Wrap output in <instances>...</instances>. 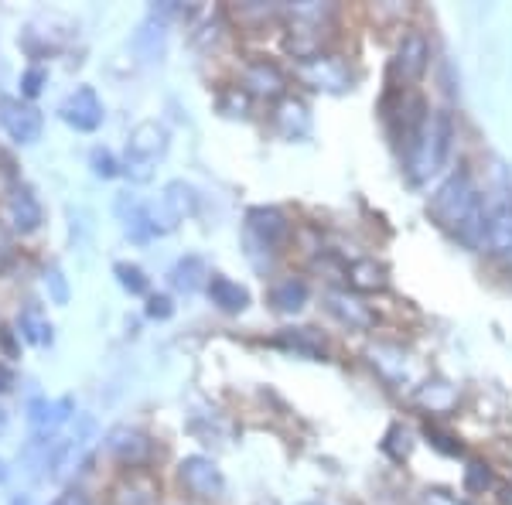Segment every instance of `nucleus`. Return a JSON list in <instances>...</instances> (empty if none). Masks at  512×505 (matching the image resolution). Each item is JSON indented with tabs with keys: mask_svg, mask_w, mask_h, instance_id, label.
Instances as JSON below:
<instances>
[{
	"mask_svg": "<svg viewBox=\"0 0 512 505\" xmlns=\"http://www.w3.org/2000/svg\"><path fill=\"white\" fill-rule=\"evenodd\" d=\"M431 219L444 233L461 239L472 250H485L489 246V236H485V198L475 188V178L465 164L434 192Z\"/></svg>",
	"mask_w": 512,
	"mask_h": 505,
	"instance_id": "f257e3e1",
	"label": "nucleus"
},
{
	"mask_svg": "<svg viewBox=\"0 0 512 505\" xmlns=\"http://www.w3.org/2000/svg\"><path fill=\"white\" fill-rule=\"evenodd\" d=\"M454 140V120L448 110H431L427 120L420 123V130L407 140V171L414 185L431 181L437 171L448 164Z\"/></svg>",
	"mask_w": 512,
	"mask_h": 505,
	"instance_id": "f03ea898",
	"label": "nucleus"
},
{
	"mask_svg": "<svg viewBox=\"0 0 512 505\" xmlns=\"http://www.w3.org/2000/svg\"><path fill=\"white\" fill-rule=\"evenodd\" d=\"M485 198V236L495 256H512V178L506 164H495Z\"/></svg>",
	"mask_w": 512,
	"mask_h": 505,
	"instance_id": "7ed1b4c3",
	"label": "nucleus"
},
{
	"mask_svg": "<svg viewBox=\"0 0 512 505\" xmlns=\"http://www.w3.org/2000/svg\"><path fill=\"white\" fill-rule=\"evenodd\" d=\"M164 151H168V130L161 123L147 120V123H137L127 137V175L134 181H147L151 178V168L161 161Z\"/></svg>",
	"mask_w": 512,
	"mask_h": 505,
	"instance_id": "20e7f679",
	"label": "nucleus"
},
{
	"mask_svg": "<svg viewBox=\"0 0 512 505\" xmlns=\"http://www.w3.org/2000/svg\"><path fill=\"white\" fill-rule=\"evenodd\" d=\"M195 209H198V195H195L192 185H185V181H171V185H164L158 202L147 205L154 236L171 233L178 222H185L188 215H195Z\"/></svg>",
	"mask_w": 512,
	"mask_h": 505,
	"instance_id": "39448f33",
	"label": "nucleus"
},
{
	"mask_svg": "<svg viewBox=\"0 0 512 505\" xmlns=\"http://www.w3.org/2000/svg\"><path fill=\"white\" fill-rule=\"evenodd\" d=\"M297 79L304 86H311L315 93H328V96H342L352 89V69L345 65L338 55H315V59L297 65Z\"/></svg>",
	"mask_w": 512,
	"mask_h": 505,
	"instance_id": "423d86ee",
	"label": "nucleus"
},
{
	"mask_svg": "<svg viewBox=\"0 0 512 505\" xmlns=\"http://www.w3.org/2000/svg\"><path fill=\"white\" fill-rule=\"evenodd\" d=\"M287 236H291V222L274 205H260V209H250V215H246V239L260 246L263 253H277V246H284Z\"/></svg>",
	"mask_w": 512,
	"mask_h": 505,
	"instance_id": "0eeeda50",
	"label": "nucleus"
},
{
	"mask_svg": "<svg viewBox=\"0 0 512 505\" xmlns=\"http://www.w3.org/2000/svg\"><path fill=\"white\" fill-rule=\"evenodd\" d=\"M178 478L195 499H219L226 492V478H222L219 465L212 458H202V454H188L178 465Z\"/></svg>",
	"mask_w": 512,
	"mask_h": 505,
	"instance_id": "6e6552de",
	"label": "nucleus"
},
{
	"mask_svg": "<svg viewBox=\"0 0 512 505\" xmlns=\"http://www.w3.org/2000/svg\"><path fill=\"white\" fill-rule=\"evenodd\" d=\"M0 127L18 144H35L41 137V113L18 96H4L0 99Z\"/></svg>",
	"mask_w": 512,
	"mask_h": 505,
	"instance_id": "1a4fd4ad",
	"label": "nucleus"
},
{
	"mask_svg": "<svg viewBox=\"0 0 512 505\" xmlns=\"http://www.w3.org/2000/svg\"><path fill=\"white\" fill-rule=\"evenodd\" d=\"M59 117L69 123V127L82 130V134H93V130L103 123V103H99L93 86H79L76 93H69L59 106Z\"/></svg>",
	"mask_w": 512,
	"mask_h": 505,
	"instance_id": "9d476101",
	"label": "nucleus"
},
{
	"mask_svg": "<svg viewBox=\"0 0 512 505\" xmlns=\"http://www.w3.org/2000/svg\"><path fill=\"white\" fill-rule=\"evenodd\" d=\"M427 62H431V45H427V38L420 35V31L403 35L400 48H396V59H393V69L400 72L403 82H417L427 72Z\"/></svg>",
	"mask_w": 512,
	"mask_h": 505,
	"instance_id": "9b49d317",
	"label": "nucleus"
},
{
	"mask_svg": "<svg viewBox=\"0 0 512 505\" xmlns=\"http://www.w3.org/2000/svg\"><path fill=\"white\" fill-rule=\"evenodd\" d=\"M325 308L328 314H332L335 321H342L345 328H352V331H369L376 325V314L369 304H362L359 297L349 294V291H332L325 297Z\"/></svg>",
	"mask_w": 512,
	"mask_h": 505,
	"instance_id": "f8f14e48",
	"label": "nucleus"
},
{
	"mask_svg": "<svg viewBox=\"0 0 512 505\" xmlns=\"http://www.w3.org/2000/svg\"><path fill=\"white\" fill-rule=\"evenodd\" d=\"M243 89L250 96H260V99H277L284 96L287 89V76L280 72L277 62H267V59H256L246 65L243 72Z\"/></svg>",
	"mask_w": 512,
	"mask_h": 505,
	"instance_id": "ddd939ff",
	"label": "nucleus"
},
{
	"mask_svg": "<svg viewBox=\"0 0 512 505\" xmlns=\"http://www.w3.org/2000/svg\"><path fill=\"white\" fill-rule=\"evenodd\" d=\"M106 447H110L123 465H130V468L144 465V461L151 458V451H154L151 437L140 434L137 427H113L110 434H106Z\"/></svg>",
	"mask_w": 512,
	"mask_h": 505,
	"instance_id": "4468645a",
	"label": "nucleus"
},
{
	"mask_svg": "<svg viewBox=\"0 0 512 505\" xmlns=\"http://www.w3.org/2000/svg\"><path fill=\"white\" fill-rule=\"evenodd\" d=\"M72 407H76V403H72L69 396H62V400H31L28 420H31V427H35L38 437H48V434H55L65 420H69Z\"/></svg>",
	"mask_w": 512,
	"mask_h": 505,
	"instance_id": "2eb2a0df",
	"label": "nucleus"
},
{
	"mask_svg": "<svg viewBox=\"0 0 512 505\" xmlns=\"http://www.w3.org/2000/svg\"><path fill=\"white\" fill-rule=\"evenodd\" d=\"M205 291H209L212 304H216L219 311H226V314H239V311L250 308V291H246L243 284H236V280L222 277V273H212Z\"/></svg>",
	"mask_w": 512,
	"mask_h": 505,
	"instance_id": "dca6fc26",
	"label": "nucleus"
},
{
	"mask_svg": "<svg viewBox=\"0 0 512 505\" xmlns=\"http://www.w3.org/2000/svg\"><path fill=\"white\" fill-rule=\"evenodd\" d=\"M164 41H168V24L164 18H147L134 35V52L140 55V62H158L164 55Z\"/></svg>",
	"mask_w": 512,
	"mask_h": 505,
	"instance_id": "f3484780",
	"label": "nucleus"
},
{
	"mask_svg": "<svg viewBox=\"0 0 512 505\" xmlns=\"http://www.w3.org/2000/svg\"><path fill=\"white\" fill-rule=\"evenodd\" d=\"M7 209H11L14 229H21V233H35L41 226V202L31 188H14L11 198H7Z\"/></svg>",
	"mask_w": 512,
	"mask_h": 505,
	"instance_id": "a211bd4d",
	"label": "nucleus"
},
{
	"mask_svg": "<svg viewBox=\"0 0 512 505\" xmlns=\"http://www.w3.org/2000/svg\"><path fill=\"white\" fill-rule=\"evenodd\" d=\"M117 212H120V222L123 229H127L130 239H137V243H144V239L154 236L151 229V215H147V205L140 202L134 195H120L117 198Z\"/></svg>",
	"mask_w": 512,
	"mask_h": 505,
	"instance_id": "6ab92c4d",
	"label": "nucleus"
},
{
	"mask_svg": "<svg viewBox=\"0 0 512 505\" xmlns=\"http://www.w3.org/2000/svg\"><path fill=\"white\" fill-rule=\"evenodd\" d=\"M277 127H280V134L291 137V140L308 137L311 134L308 106H304L301 99H284V103H280V110H277Z\"/></svg>",
	"mask_w": 512,
	"mask_h": 505,
	"instance_id": "aec40b11",
	"label": "nucleus"
},
{
	"mask_svg": "<svg viewBox=\"0 0 512 505\" xmlns=\"http://www.w3.org/2000/svg\"><path fill=\"white\" fill-rule=\"evenodd\" d=\"M171 284H175L181 294H195L202 284L209 287V270H205L202 256H181L175 267H171Z\"/></svg>",
	"mask_w": 512,
	"mask_h": 505,
	"instance_id": "412c9836",
	"label": "nucleus"
},
{
	"mask_svg": "<svg viewBox=\"0 0 512 505\" xmlns=\"http://www.w3.org/2000/svg\"><path fill=\"white\" fill-rule=\"evenodd\" d=\"M270 304H274L277 311H284V314H297L304 304H308V284H304L301 277L280 280L274 291H270Z\"/></svg>",
	"mask_w": 512,
	"mask_h": 505,
	"instance_id": "4be33fe9",
	"label": "nucleus"
},
{
	"mask_svg": "<svg viewBox=\"0 0 512 505\" xmlns=\"http://www.w3.org/2000/svg\"><path fill=\"white\" fill-rule=\"evenodd\" d=\"M18 328H21L24 342H31V345H48V342H52V325H48V318L38 311V304H28V308L21 311Z\"/></svg>",
	"mask_w": 512,
	"mask_h": 505,
	"instance_id": "5701e85b",
	"label": "nucleus"
},
{
	"mask_svg": "<svg viewBox=\"0 0 512 505\" xmlns=\"http://www.w3.org/2000/svg\"><path fill=\"white\" fill-rule=\"evenodd\" d=\"M349 284L355 291H383L386 287V267L376 260H359L349 267Z\"/></svg>",
	"mask_w": 512,
	"mask_h": 505,
	"instance_id": "b1692460",
	"label": "nucleus"
},
{
	"mask_svg": "<svg viewBox=\"0 0 512 505\" xmlns=\"http://www.w3.org/2000/svg\"><path fill=\"white\" fill-rule=\"evenodd\" d=\"M277 342L287 345V349H294V352H301V355H308V359H321V355H325V349L311 338V328H287Z\"/></svg>",
	"mask_w": 512,
	"mask_h": 505,
	"instance_id": "393cba45",
	"label": "nucleus"
},
{
	"mask_svg": "<svg viewBox=\"0 0 512 505\" xmlns=\"http://www.w3.org/2000/svg\"><path fill=\"white\" fill-rule=\"evenodd\" d=\"M417 400L424 403L427 410H451V403H454V386L451 383H444V379H434V383H427L424 389L417 393Z\"/></svg>",
	"mask_w": 512,
	"mask_h": 505,
	"instance_id": "a878e982",
	"label": "nucleus"
},
{
	"mask_svg": "<svg viewBox=\"0 0 512 505\" xmlns=\"http://www.w3.org/2000/svg\"><path fill=\"white\" fill-rule=\"evenodd\" d=\"M117 280H120L123 291L147 294V277H144V270L134 267V263H117Z\"/></svg>",
	"mask_w": 512,
	"mask_h": 505,
	"instance_id": "bb28decb",
	"label": "nucleus"
},
{
	"mask_svg": "<svg viewBox=\"0 0 512 505\" xmlns=\"http://www.w3.org/2000/svg\"><path fill=\"white\" fill-rule=\"evenodd\" d=\"M117 502L120 505H154V488L147 482H130L120 488Z\"/></svg>",
	"mask_w": 512,
	"mask_h": 505,
	"instance_id": "cd10ccee",
	"label": "nucleus"
},
{
	"mask_svg": "<svg viewBox=\"0 0 512 505\" xmlns=\"http://www.w3.org/2000/svg\"><path fill=\"white\" fill-rule=\"evenodd\" d=\"M89 164H93V175H96V178H103V181H110V178H117V175H120L117 157L106 151V147H96L93 157H89Z\"/></svg>",
	"mask_w": 512,
	"mask_h": 505,
	"instance_id": "c85d7f7f",
	"label": "nucleus"
},
{
	"mask_svg": "<svg viewBox=\"0 0 512 505\" xmlns=\"http://www.w3.org/2000/svg\"><path fill=\"white\" fill-rule=\"evenodd\" d=\"M489 485H492V471H489V465H482V461H472V465L465 468V488H468L472 495H482Z\"/></svg>",
	"mask_w": 512,
	"mask_h": 505,
	"instance_id": "c756f323",
	"label": "nucleus"
},
{
	"mask_svg": "<svg viewBox=\"0 0 512 505\" xmlns=\"http://www.w3.org/2000/svg\"><path fill=\"white\" fill-rule=\"evenodd\" d=\"M45 284H48V291H52V301L55 304H69V284H65V277H62L59 267H48Z\"/></svg>",
	"mask_w": 512,
	"mask_h": 505,
	"instance_id": "7c9ffc66",
	"label": "nucleus"
},
{
	"mask_svg": "<svg viewBox=\"0 0 512 505\" xmlns=\"http://www.w3.org/2000/svg\"><path fill=\"white\" fill-rule=\"evenodd\" d=\"M45 69H38V65H35V69H28V72H24V79H21V93L24 96H38L41 93V86H45Z\"/></svg>",
	"mask_w": 512,
	"mask_h": 505,
	"instance_id": "2f4dec72",
	"label": "nucleus"
},
{
	"mask_svg": "<svg viewBox=\"0 0 512 505\" xmlns=\"http://www.w3.org/2000/svg\"><path fill=\"white\" fill-rule=\"evenodd\" d=\"M171 314H175V304H171V297H164V294H158V297H151L147 301V318H158V321H168Z\"/></svg>",
	"mask_w": 512,
	"mask_h": 505,
	"instance_id": "473e14b6",
	"label": "nucleus"
},
{
	"mask_svg": "<svg viewBox=\"0 0 512 505\" xmlns=\"http://www.w3.org/2000/svg\"><path fill=\"white\" fill-rule=\"evenodd\" d=\"M420 505H468V502L458 499V495H451V492H444V488H427Z\"/></svg>",
	"mask_w": 512,
	"mask_h": 505,
	"instance_id": "72a5a7b5",
	"label": "nucleus"
},
{
	"mask_svg": "<svg viewBox=\"0 0 512 505\" xmlns=\"http://www.w3.org/2000/svg\"><path fill=\"white\" fill-rule=\"evenodd\" d=\"M427 441H431L437 451H444V454H461V447H454V444H448L451 437L448 434H441V430H434V427H427Z\"/></svg>",
	"mask_w": 512,
	"mask_h": 505,
	"instance_id": "f704fd0d",
	"label": "nucleus"
},
{
	"mask_svg": "<svg viewBox=\"0 0 512 505\" xmlns=\"http://www.w3.org/2000/svg\"><path fill=\"white\" fill-rule=\"evenodd\" d=\"M52 505H89V499L82 492H65V495H59Z\"/></svg>",
	"mask_w": 512,
	"mask_h": 505,
	"instance_id": "c9c22d12",
	"label": "nucleus"
},
{
	"mask_svg": "<svg viewBox=\"0 0 512 505\" xmlns=\"http://www.w3.org/2000/svg\"><path fill=\"white\" fill-rule=\"evenodd\" d=\"M14 386V376H11V369L7 366H0V393H7V389Z\"/></svg>",
	"mask_w": 512,
	"mask_h": 505,
	"instance_id": "e433bc0d",
	"label": "nucleus"
},
{
	"mask_svg": "<svg viewBox=\"0 0 512 505\" xmlns=\"http://www.w3.org/2000/svg\"><path fill=\"white\" fill-rule=\"evenodd\" d=\"M11 505H35V502H31V499H28V495H18V499H14Z\"/></svg>",
	"mask_w": 512,
	"mask_h": 505,
	"instance_id": "4c0bfd02",
	"label": "nucleus"
},
{
	"mask_svg": "<svg viewBox=\"0 0 512 505\" xmlns=\"http://www.w3.org/2000/svg\"><path fill=\"white\" fill-rule=\"evenodd\" d=\"M7 430V410H0V434Z\"/></svg>",
	"mask_w": 512,
	"mask_h": 505,
	"instance_id": "58836bf2",
	"label": "nucleus"
},
{
	"mask_svg": "<svg viewBox=\"0 0 512 505\" xmlns=\"http://www.w3.org/2000/svg\"><path fill=\"white\" fill-rule=\"evenodd\" d=\"M7 478V465H4V458H0V482Z\"/></svg>",
	"mask_w": 512,
	"mask_h": 505,
	"instance_id": "ea45409f",
	"label": "nucleus"
},
{
	"mask_svg": "<svg viewBox=\"0 0 512 505\" xmlns=\"http://www.w3.org/2000/svg\"><path fill=\"white\" fill-rule=\"evenodd\" d=\"M304 505H321V502H304Z\"/></svg>",
	"mask_w": 512,
	"mask_h": 505,
	"instance_id": "a19ab883",
	"label": "nucleus"
}]
</instances>
